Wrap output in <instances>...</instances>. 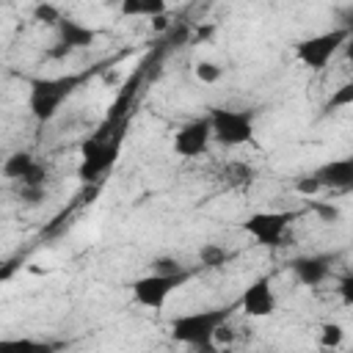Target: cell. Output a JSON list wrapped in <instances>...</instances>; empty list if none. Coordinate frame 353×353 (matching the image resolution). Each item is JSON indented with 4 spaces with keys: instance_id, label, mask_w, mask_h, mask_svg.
<instances>
[{
    "instance_id": "cell-17",
    "label": "cell",
    "mask_w": 353,
    "mask_h": 353,
    "mask_svg": "<svg viewBox=\"0 0 353 353\" xmlns=\"http://www.w3.org/2000/svg\"><path fill=\"white\" fill-rule=\"evenodd\" d=\"M223 176H226V182H229V185L240 188V185H248V182H254L256 171H254L248 163H229V165L223 168Z\"/></svg>"
},
{
    "instance_id": "cell-7",
    "label": "cell",
    "mask_w": 353,
    "mask_h": 353,
    "mask_svg": "<svg viewBox=\"0 0 353 353\" xmlns=\"http://www.w3.org/2000/svg\"><path fill=\"white\" fill-rule=\"evenodd\" d=\"M190 279V270L179 273V276H157V273H149V276H141L130 284V292H132V301L146 306V309H160L168 295L174 290H179L185 281Z\"/></svg>"
},
{
    "instance_id": "cell-2",
    "label": "cell",
    "mask_w": 353,
    "mask_h": 353,
    "mask_svg": "<svg viewBox=\"0 0 353 353\" xmlns=\"http://www.w3.org/2000/svg\"><path fill=\"white\" fill-rule=\"evenodd\" d=\"M232 306H212V309H196L188 314H179L171 320V339L190 345V347H204L212 345L215 331L229 323Z\"/></svg>"
},
{
    "instance_id": "cell-1",
    "label": "cell",
    "mask_w": 353,
    "mask_h": 353,
    "mask_svg": "<svg viewBox=\"0 0 353 353\" xmlns=\"http://www.w3.org/2000/svg\"><path fill=\"white\" fill-rule=\"evenodd\" d=\"M88 74L85 72H72V74H58V77H33L30 91H28V110L39 124H47L58 116L61 105L83 85Z\"/></svg>"
},
{
    "instance_id": "cell-12",
    "label": "cell",
    "mask_w": 353,
    "mask_h": 353,
    "mask_svg": "<svg viewBox=\"0 0 353 353\" xmlns=\"http://www.w3.org/2000/svg\"><path fill=\"white\" fill-rule=\"evenodd\" d=\"M292 276L306 287H320L331 276V254H303L290 262Z\"/></svg>"
},
{
    "instance_id": "cell-15",
    "label": "cell",
    "mask_w": 353,
    "mask_h": 353,
    "mask_svg": "<svg viewBox=\"0 0 353 353\" xmlns=\"http://www.w3.org/2000/svg\"><path fill=\"white\" fill-rule=\"evenodd\" d=\"M229 259H232V251H229L226 245H221V243H204V245L199 248V262H201V268H207V270L223 268Z\"/></svg>"
},
{
    "instance_id": "cell-20",
    "label": "cell",
    "mask_w": 353,
    "mask_h": 353,
    "mask_svg": "<svg viewBox=\"0 0 353 353\" xmlns=\"http://www.w3.org/2000/svg\"><path fill=\"white\" fill-rule=\"evenodd\" d=\"M345 342V328L339 323H323L320 325V345L323 347H339Z\"/></svg>"
},
{
    "instance_id": "cell-27",
    "label": "cell",
    "mask_w": 353,
    "mask_h": 353,
    "mask_svg": "<svg viewBox=\"0 0 353 353\" xmlns=\"http://www.w3.org/2000/svg\"><path fill=\"white\" fill-rule=\"evenodd\" d=\"M165 25H168V22H165V17H163V14H160V17H154V19H152V28H154V30H163V28H165Z\"/></svg>"
},
{
    "instance_id": "cell-18",
    "label": "cell",
    "mask_w": 353,
    "mask_h": 353,
    "mask_svg": "<svg viewBox=\"0 0 353 353\" xmlns=\"http://www.w3.org/2000/svg\"><path fill=\"white\" fill-rule=\"evenodd\" d=\"M152 273H157V276H179V273H185V268H182V262L176 256L160 254V256L152 259Z\"/></svg>"
},
{
    "instance_id": "cell-5",
    "label": "cell",
    "mask_w": 353,
    "mask_h": 353,
    "mask_svg": "<svg viewBox=\"0 0 353 353\" xmlns=\"http://www.w3.org/2000/svg\"><path fill=\"white\" fill-rule=\"evenodd\" d=\"M347 36H350V28H334V30L309 36L295 44V58L301 61V66L320 72L331 63V58L339 52V47L347 41Z\"/></svg>"
},
{
    "instance_id": "cell-22",
    "label": "cell",
    "mask_w": 353,
    "mask_h": 353,
    "mask_svg": "<svg viewBox=\"0 0 353 353\" xmlns=\"http://www.w3.org/2000/svg\"><path fill=\"white\" fill-rule=\"evenodd\" d=\"M353 105V83H345L334 91V97L325 102V110H336V108H347Z\"/></svg>"
},
{
    "instance_id": "cell-3",
    "label": "cell",
    "mask_w": 353,
    "mask_h": 353,
    "mask_svg": "<svg viewBox=\"0 0 353 353\" xmlns=\"http://www.w3.org/2000/svg\"><path fill=\"white\" fill-rule=\"evenodd\" d=\"M298 218V212H284V210H265V212H251L243 221V232L265 245V248H281V245H292V221Z\"/></svg>"
},
{
    "instance_id": "cell-14",
    "label": "cell",
    "mask_w": 353,
    "mask_h": 353,
    "mask_svg": "<svg viewBox=\"0 0 353 353\" xmlns=\"http://www.w3.org/2000/svg\"><path fill=\"white\" fill-rule=\"evenodd\" d=\"M33 165H36V157L30 152H11L3 160V176L11 182H22Z\"/></svg>"
},
{
    "instance_id": "cell-13",
    "label": "cell",
    "mask_w": 353,
    "mask_h": 353,
    "mask_svg": "<svg viewBox=\"0 0 353 353\" xmlns=\"http://www.w3.org/2000/svg\"><path fill=\"white\" fill-rule=\"evenodd\" d=\"M61 342L33 339V336H6L0 339V353H58Z\"/></svg>"
},
{
    "instance_id": "cell-4",
    "label": "cell",
    "mask_w": 353,
    "mask_h": 353,
    "mask_svg": "<svg viewBox=\"0 0 353 353\" xmlns=\"http://www.w3.org/2000/svg\"><path fill=\"white\" fill-rule=\"evenodd\" d=\"M207 119H210L212 138L223 146H243V143L254 141V113L251 110L212 108Z\"/></svg>"
},
{
    "instance_id": "cell-24",
    "label": "cell",
    "mask_w": 353,
    "mask_h": 353,
    "mask_svg": "<svg viewBox=\"0 0 353 353\" xmlns=\"http://www.w3.org/2000/svg\"><path fill=\"white\" fill-rule=\"evenodd\" d=\"M295 190H298L301 196H317V193H320V185H317V179H314L312 174H303V176H298Z\"/></svg>"
},
{
    "instance_id": "cell-25",
    "label": "cell",
    "mask_w": 353,
    "mask_h": 353,
    "mask_svg": "<svg viewBox=\"0 0 353 353\" xmlns=\"http://www.w3.org/2000/svg\"><path fill=\"white\" fill-rule=\"evenodd\" d=\"M339 295H342V303H345V306L353 303V276H350V273H345V276L339 279Z\"/></svg>"
},
{
    "instance_id": "cell-16",
    "label": "cell",
    "mask_w": 353,
    "mask_h": 353,
    "mask_svg": "<svg viewBox=\"0 0 353 353\" xmlns=\"http://www.w3.org/2000/svg\"><path fill=\"white\" fill-rule=\"evenodd\" d=\"M121 14L124 17H160L165 14V3L163 0H124L121 3Z\"/></svg>"
},
{
    "instance_id": "cell-26",
    "label": "cell",
    "mask_w": 353,
    "mask_h": 353,
    "mask_svg": "<svg viewBox=\"0 0 353 353\" xmlns=\"http://www.w3.org/2000/svg\"><path fill=\"white\" fill-rule=\"evenodd\" d=\"M314 210L323 215V221H336L339 218V210L331 207V204H314Z\"/></svg>"
},
{
    "instance_id": "cell-9",
    "label": "cell",
    "mask_w": 353,
    "mask_h": 353,
    "mask_svg": "<svg viewBox=\"0 0 353 353\" xmlns=\"http://www.w3.org/2000/svg\"><path fill=\"white\" fill-rule=\"evenodd\" d=\"M212 141V130H210V119L201 116V119H193L188 124H182L174 135V152L179 157H199L207 152Z\"/></svg>"
},
{
    "instance_id": "cell-11",
    "label": "cell",
    "mask_w": 353,
    "mask_h": 353,
    "mask_svg": "<svg viewBox=\"0 0 353 353\" xmlns=\"http://www.w3.org/2000/svg\"><path fill=\"white\" fill-rule=\"evenodd\" d=\"M320 190H350L353 188V157H339L312 171Z\"/></svg>"
},
{
    "instance_id": "cell-19",
    "label": "cell",
    "mask_w": 353,
    "mask_h": 353,
    "mask_svg": "<svg viewBox=\"0 0 353 353\" xmlns=\"http://www.w3.org/2000/svg\"><path fill=\"white\" fill-rule=\"evenodd\" d=\"M193 72H196V77H199L201 83H207V85L218 83V80L226 74V69H223L221 63H215V61H199V63L193 66Z\"/></svg>"
},
{
    "instance_id": "cell-10",
    "label": "cell",
    "mask_w": 353,
    "mask_h": 353,
    "mask_svg": "<svg viewBox=\"0 0 353 353\" xmlns=\"http://www.w3.org/2000/svg\"><path fill=\"white\" fill-rule=\"evenodd\" d=\"M237 306H240L248 317H270V314L276 312V292H273L270 276L254 279V281L243 290Z\"/></svg>"
},
{
    "instance_id": "cell-6",
    "label": "cell",
    "mask_w": 353,
    "mask_h": 353,
    "mask_svg": "<svg viewBox=\"0 0 353 353\" xmlns=\"http://www.w3.org/2000/svg\"><path fill=\"white\" fill-rule=\"evenodd\" d=\"M119 141L121 135L113 130V132H105L99 130L94 138H88L83 143V163H80V176L83 179H97L102 171H108L116 160V152H119Z\"/></svg>"
},
{
    "instance_id": "cell-8",
    "label": "cell",
    "mask_w": 353,
    "mask_h": 353,
    "mask_svg": "<svg viewBox=\"0 0 353 353\" xmlns=\"http://www.w3.org/2000/svg\"><path fill=\"white\" fill-rule=\"evenodd\" d=\"M55 33H58V41L55 47L47 52L50 58H63L69 55L72 50H85L97 41V30L77 22V19H69V17H61V22L55 25Z\"/></svg>"
},
{
    "instance_id": "cell-21",
    "label": "cell",
    "mask_w": 353,
    "mask_h": 353,
    "mask_svg": "<svg viewBox=\"0 0 353 353\" xmlns=\"http://www.w3.org/2000/svg\"><path fill=\"white\" fill-rule=\"evenodd\" d=\"M61 17H63L61 8H58V6H50V3H39V6L33 8V19H36V22H44V25H52V28L61 22Z\"/></svg>"
},
{
    "instance_id": "cell-23",
    "label": "cell",
    "mask_w": 353,
    "mask_h": 353,
    "mask_svg": "<svg viewBox=\"0 0 353 353\" xmlns=\"http://www.w3.org/2000/svg\"><path fill=\"white\" fill-rule=\"evenodd\" d=\"M17 196H19V201H22V204L36 207V204H41V201L47 199V188H19V190H17Z\"/></svg>"
}]
</instances>
